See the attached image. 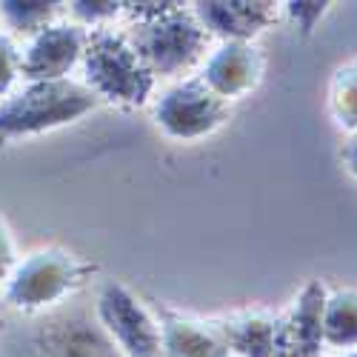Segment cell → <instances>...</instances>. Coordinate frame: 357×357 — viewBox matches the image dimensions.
Wrapping results in <instances>:
<instances>
[{"label":"cell","mask_w":357,"mask_h":357,"mask_svg":"<svg viewBox=\"0 0 357 357\" xmlns=\"http://www.w3.org/2000/svg\"><path fill=\"white\" fill-rule=\"evenodd\" d=\"M98 100L100 98L86 83H75L69 77L29 83L23 92L0 103V143L77 123L98 109Z\"/></svg>","instance_id":"cell-1"},{"label":"cell","mask_w":357,"mask_h":357,"mask_svg":"<svg viewBox=\"0 0 357 357\" xmlns=\"http://www.w3.org/2000/svg\"><path fill=\"white\" fill-rule=\"evenodd\" d=\"M146 69L160 77H174L189 72L206 52L209 35L195 17V12L172 3L166 12L137 20L135 35L129 38Z\"/></svg>","instance_id":"cell-2"},{"label":"cell","mask_w":357,"mask_h":357,"mask_svg":"<svg viewBox=\"0 0 357 357\" xmlns=\"http://www.w3.org/2000/svg\"><path fill=\"white\" fill-rule=\"evenodd\" d=\"M86 86L98 98L123 106H143L155 89V75L146 69L132 40L114 32H95L83 52Z\"/></svg>","instance_id":"cell-3"},{"label":"cell","mask_w":357,"mask_h":357,"mask_svg":"<svg viewBox=\"0 0 357 357\" xmlns=\"http://www.w3.org/2000/svg\"><path fill=\"white\" fill-rule=\"evenodd\" d=\"M92 266L63 249H40L26 260H17L6 280V303L23 314H38L61 306L66 297L86 283Z\"/></svg>","instance_id":"cell-4"},{"label":"cell","mask_w":357,"mask_h":357,"mask_svg":"<svg viewBox=\"0 0 357 357\" xmlns=\"http://www.w3.org/2000/svg\"><path fill=\"white\" fill-rule=\"evenodd\" d=\"M0 357H123L86 317H54L6 337Z\"/></svg>","instance_id":"cell-5"},{"label":"cell","mask_w":357,"mask_h":357,"mask_svg":"<svg viewBox=\"0 0 357 357\" xmlns=\"http://www.w3.org/2000/svg\"><path fill=\"white\" fill-rule=\"evenodd\" d=\"M98 317L123 357H166L160 323L126 286H103L98 297Z\"/></svg>","instance_id":"cell-6"},{"label":"cell","mask_w":357,"mask_h":357,"mask_svg":"<svg viewBox=\"0 0 357 357\" xmlns=\"http://www.w3.org/2000/svg\"><path fill=\"white\" fill-rule=\"evenodd\" d=\"M155 121L172 140H200L226 121V100L203 80H186L158 98Z\"/></svg>","instance_id":"cell-7"},{"label":"cell","mask_w":357,"mask_h":357,"mask_svg":"<svg viewBox=\"0 0 357 357\" xmlns=\"http://www.w3.org/2000/svg\"><path fill=\"white\" fill-rule=\"evenodd\" d=\"M86 29L80 23H52L29 40L20 52V69L29 83L66 80V75L83 61Z\"/></svg>","instance_id":"cell-8"},{"label":"cell","mask_w":357,"mask_h":357,"mask_svg":"<svg viewBox=\"0 0 357 357\" xmlns=\"http://www.w3.org/2000/svg\"><path fill=\"white\" fill-rule=\"evenodd\" d=\"M260 75H263L260 52L252 43L231 40V43H223L209 57L200 80L209 86L220 100H237V98H246L260 83Z\"/></svg>","instance_id":"cell-9"},{"label":"cell","mask_w":357,"mask_h":357,"mask_svg":"<svg viewBox=\"0 0 357 357\" xmlns=\"http://www.w3.org/2000/svg\"><path fill=\"white\" fill-rule=\"evenodd\" d=\"M275 3H252V0H231V3H197L195 17L206 29V35H218L226 43L260 35L275 20Z\"/></svg>","instance_id":"cell-10"},{"label":"cell","mask_w":357,"mask_h":357,"mask_svg":"<svg viewBox=\"0 0 357 357\" xmlns=\"http://www.w3.org/2000/svg\"><path fill=\"white\" fill-rule=\"evenodd\" d=\"M323 309L326 291L314 280L303 289L286 320H280L283 357H317L323 346Z\"/></svg>","instance_id":"cell-11"},{"label":"cell","mask_w":357,"mask_h":357,"mask_svg":"<svg viewBox=\"0 0 357 357\" xmlns=\"http://www.w3.org/2000/svg\"><path fill=\"white\" fill-rule=\"evenodd\" d=\"M218 332L226 340L229 351H237L241 357H283L280 323L272 317L246 314L220 323Z\"/></svg>","instance_id":"cell-12"},{"label":"cell","mask_w":357,"mask_h":357,"mask_svg":"<svg viewBox=\"0 0 357 357\" xmlns=\"http://www.w3.org/2000/svg\"><path fill=\"white\" fill-rule=\"evenodd\" d=\"M166 357H231L218 326H206L183 317H166L160 323Z\"/></svg>","instance_id":"cell-13"},{"label":"cell","mask_w":357,"mask_h":357,"mask_svg":"<svg viewBox=\"0 0 357 357\" xmlns=\"http://www.w3.org/2000/svg\"><path fill=\"white\" fill-rule=\"evenodd\" d=\"M61 15V3H46V0H3L0 3V23H3L9 32L23 35L32 40L35 35H40L46 26L57 23Z\"/></svg>","instance_id":"cell-14"},{"label":"cell","mask_w":357,"mask_h":357,"mask_svg":"<svg viewBox=\"0 0 357 357\" xmlns=\"http://www.w3.org/2000/svg\"><path fill=\"white\" fill-rule=\"evenodd\" d=\"M323 340L337 349L357 346V294L340 291L323 309Z\"/></svg>","instance_id":"cell-15"},{"label":"cell","mask_w":357,"mask_h":357,"mask_svg":"<svg viewBox=\"0 0 357 357\" xmlns=\"http://www.w3.org/2000/svg\"><path fill=\"white\" fill-rule=\"evenodd\" d=\"M332 109L340 126L357 129V63L337 72L332 89Z\"/></svg>","instance_id":"cell-16"},{"label":"cell","mask_w":357,"mask_h":357,"mask_svg":"<svg viewBox=\"0 0 357 357\" xmlns=\"http://www.w3.org/2000/svg\"><path fill=\"white\" fill-rule=\"evenodd\" d=\"M17 77H23L20 69V49L15 46V40L9 35H0V98H6Z\"/></svg>","instance_id":"cell-17"},{"label":"cell","mask_w":357,"mask_h":357,"mask_svg":"<svg viewBox=\"0 0 357 357\" xmlns=\"http://www.w3.org/2000/svg\"><path fill=\"white\" fill-rule=\"evenodd\" d=\"M69 12L75 15V23L86 29V26H98L117 17L123 12V3H114V0H106V3H69Z\"/></svg>","instance_id":"cell-18"},{"label":"cell","mask_w":357,"mask_h":357,"mask_svg":"<svg viewBox=\"0 0 357 357\" xmlns=\"http://www.w3.org/2000/svg\"><path fill=\"white\" fill-rule=\"evenodd\" d=\"M326 6H329V3H289L286 12H289V17L297 23V29H301L303 35H309L312 29H314V23L323 17Z\"/></svg>","instance_id":"cell-19"},{"label":"cell","mask_w":357,"mask_h":357,"mask_svg":"<svg viewBox=\"0 0 357 357\" xmlns=\"http://www.w3.org/2000/svg\"><path fill=\"white\" fill-rule=\"evenodd\" d=\"M17 266V249H15V237L6 226V220L0 218V283L9 280Z\"/></svg>","instance_id":"cell-20"},{"label":"cell","mask_w":357,"mask_h":357,"mask_svg":"<svg viewBox=\"0 0 357 357\" xmlns=\"http://www.w3.org/2000/svg\"><path fill=\"white\" fill-rule=\"evenodd\" d=\"M343 158H346V163H349V169L357 174V137L346 146V152H343Z\"/></svg>","instance_id":"cell-21"},{"label":"cell","mask_w":357,"mask_h":357,"mask_svg":"<svg viewBox=\"0 0 357 357\" xmlns=\"http://www.w3.org/2000/svg\"><path fill=\"white\" fill-rule=\"evenodd\" d=\"M346 357H357V351H349V354H346Z\"/></svg>","instance_id":"cell-22"}]
</instances>
